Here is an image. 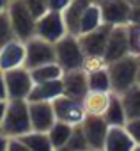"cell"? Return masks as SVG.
<instances>
[{"mask_svg":"<svg viewBox=\"0 0 140 151\" xmlns=\"http://www.w3.org/2000/svg\"><path fill=\"white\" fill-rule=\"evenodd\" d=\"M29 132H32L29 101L27 100H7V109H6L2 126H0V133L6 135L7 139H14V137H23Z\"/></svg>","mask_w":140,"mask_h":151,"instance_id":"6da1fadb","label":"cell"},{"mask_svg":"<svg viewBox=\"0 0 140 151\" xmlns=\"http://www.w3.org/2000/svg\"><path fill=\"white\" fill-rule=\"evenodd\" d=\"M138 68H140V59H136L135 55H128L121 60L108 64V75L114 94H122L124 91H128L136 84Z\"/></svg>","mask_w":140,"mask_h":151,"instance_id":"7a4b0ae2","label":"cell"},{"mask_svg":"<svg viewBox=\"0 0 140 151\" xmlns=\"http://www.w3.org/2000/svg\"><path fill=\"white\" fill-rule=\"evenodd\" d=\"M7 14H9L11 25L14 29L16 39L25 43L36 36V20L37 18L32 14V11L25 4V0H11L9 7H7Z\"/></svg>","mask_w":140,"mask_h":151,"instance_id":"3957f363","label":"cell"},{"mask_svg":"<svg viewBox=\"0 0 140 151\" xmlns=\"http://www.w3.org/2000/svg\"><path fill=\"white\" fill-rule=\"evenodd\" d=\"M55 55H57V64L64 71L82 69V64L85 59L78 36H71V34L64 36L59 43H55Z\"/></svg>","mask_w":140,"mask_h":151,"instance_id":"277c9868","label":"cell"},{"mask_svg":"<svg viewBox=\"0 0 140 151\" xmlns=\"http://www.w3.org/2000/svg\"><path fill=\"white\" fill-rule=\"evenodd\" d=\"M51 62H57L55 45L36 36L25 41V68L27 69H34V68L51 64Z\"/></svg>","mask_w":140,"mask_h":151,"instance_id":"5b68a950","label":"cell"},{"mask_svg":"<svg viewBox=\"0 0 140 151\" xmlns=\"http://www.w3.org/2000/svg\"><path fill=\"white\" fill-rule=\"evenodd\" d=\"M6 78V89H7V100H27L32 87L34 80L30 77V69L25 66L4 71Z\"/></svg>","mask_w":140,"mask_h":151,"instance_id":"8992f818","label":"cell"},{"mask_svg":"<svg viewBox=\"0 0 140 151\" xmlns=\"http://www.w3.org/2000/svg\"><path fill=\"white\" fill-rule=\"evenodd\" d=\"M64 36H67V29H66L62 13L48 11L36 20V37H41V39L55 45Z\"/></svg>","mask_w":140,"mask_h":151,"instance_id":"52a82bcc","label":"cell"},{"mask_svg":"<svg viewBox=\"0 0 140 151\" xmlns=\"http://www.w3.org/2000/svg\"><path fill=\"white\" fill-rule=\"evenodd\" d=\"M53 110H55V117L57 121L67 123L71 126H80L85 119V110H84V103L67 96H59L55 101H51Z\"/></svg>","mask_w":140,"mask_h":151,"instance_id":"ba28073f","label":"cell"},{"mask_svg":"<svg viewBox=\"0 0 140 151\" xmlns=\"http://www.w3.org/2000/svg\"><path fill=\"white\" fill-rule=\"evenodd\" d=\"M131 55V46H129V32L128 25L126 27H114L105 48V60L106 64H112L115 60H121L124 57Z\"/></svg>","mask_w":140,"mask_h":151,"instance_id":"9c48e42d","label":"cell"},{"mask_svg":"<svg viewBox=\"0 0 140 151\" xmlns=\"http://www.w3.org/2000/svg\"><path fill=\"white\" fill-rule=\"evenodd\" d=\"M103 22L110 27H126L131 22V6L128 0H105L99 4Z\"/></svg>","mask_w":140,"mask_h":151,"instance_id":"30bf717a","label":"cell"},{"mask_svg":"<svg viewBox=\"0 0 140 151\" xmlns=\"http://www.w3.org/2000/svg\"><path fill=\"white\" fill-rule=\"evenodd\" d=\"M80 126H82V132L87 139L91 151H103L106 133L110 130L106 121L103 117H98V116H85V119Z\"/></svg>","mask_w":140,"mask_h":151,"instance_id":"8fae6325","label":"cell"},{"mask_svg":"<svg viewBox=\"0 0 140 151\" xmlns=\"http://www.w3.org/2000/svg\"><path fill=\"white\" fill-rule=\"evenodd\" d=\"M29 114H30L32 132L48 133L50 128L57 121L53 105L48 103V101H29Z\"/></svg>","mask_w":140,"mask_h":151,"instance_id":"7c38bea8","label":"cell"},{"mask_svg":"<svg viewBox=\"0 0 140 151\" xmlns=\"http://www.w3.org/2000/svg\"><path fill=\"white\" fill-rule=\"evenodd\" d=\"M62 89H64V96L84 101V98L89 93L87 73L84 69L64 71V75H62Z\"/></svg>","mask_w":140,"mask_h":151,"instance_id":"4fadbf2b","label":"cell"},{"mask_svg":"<svg viewBox=\"0 0 140 151\" xmlns=\"http://www.w3.org/2000/svg\"><path fill=\"white\" fill-rule=\"evenodd\" d=\"M112 29H114V27L103 23V25H101L99 29H96L94 32L78 36V41H80V45H82L84 53H85V55H103Z\"/></svg>","mask_w":140,"mask_h":151,"instance_id":"5bb4252c","label":"cell"},{"mask_svg":"<svg viewBox=\"0 0 140 151\" xmlns=\"http://www.w3.org/2000/svg\"><path fill=\"white\" fill-rule=\"evenodd\" d=\"M25 66V43L20 39L11 41L4 48H0V69L9 71Z\"/></svg>","mask_w":140,"mask_h":151,"instance_id":"9a60e30c","label":"cell"},{"mask_svg":"<svg viewBox=\"0 0 140 151\" xmlns=\"http://www.w3.org/2000/svg\"><path fill=\"white\" fill-rule=\"evenodd\" d=\"M91 4H92V0H71V2H69V6L62 13L67 34L78 36V32H80V22H82L84 14H85L87 7Z\"/></svg>","mask_w":140,"mask_h":151,"instance_id":"2e32d148","label":"cell"},{"mask_svg":"<svg viewBox=\"0 0 140 151\" xmlns=\"http://www.w3.org/2000/svg\"><path fill=\"white\" fill-rule=\"evenodd\" d=\"M135 146V140L124 126H112L106 133L103 151H133Z\"/></svg>","mask_w":140,"mask_h":151,"instance_id":"e0dca14e","label":"cell"},{"mask_svg":"<svg viewBox=\"0 0 140 151\" xmlns=\"http://www.w3.org/2000/svg\"><path fill=\"white\" fill-rule=\"evenodd\" d=\"M62 94H64V89H62V78H60V80H53V82L34 84L27 101H48V103H51Z\"/></svg>","mask_w":140,"mask_h":151,"instance_id":"ac0fdd59","label":"cell"},{"mask_svg":"<svg viewBox=\"0 0 140 151\" xmlns=\"http://www.w3.org/2000/svg\"><path fill=\"white\" fill-rule=\"evenodd\" d=\"M114 93H98V91H89L87 96L84 98V110L85 116H98L103 117V114L106 112L110 100H112Z\"/></svg>","mask_w":140,"mask_h":151,"instance_id":"d6986e66","label":"cell"},{"mask_svg":"<svg viewBox=\"0 0 140 151\" xmlns=\"http://www.w3.org/2000/svg\"><path fill=\"white\" fill-rule=\"evenodd\" d=\"M119 96H121L128 121L129 119H140V86L135 84L133 87H129L128 91H124Z\"/></svg>","mask_w":140,"mask_h":151,"instance_id":"ffe728a7","label":"cell"},{"mask_svg":"<svg viewBox=\"0 0 140 151\" xmlns=\"http://www.w3.org/2000/svg\"><path fill=\"white\" fill-rule=\"evenodd\" d=\"M103 119L106 121V124L110 128L112 126H126L128 117H126V112H124V107H122V101H121V96L119 94H114L112 96L110 105H108L106 112L103 114Z\"/></svg>","mask_w":140,"mask_h":151,"instance_id":"44dd1931","label":"cell"},{"mask_svg":"<svg viewBox=\"0 0 140 151\" xmlns=\"http://www.w3.org/2000/svg\"><path fill=\"white\" fill-rule=\"evenodd\" d=\"M62 75H64V69H62L57 62L44 64V66H39V68L30 69V77H32L34 84H44V82L60 80Z\"/></svg>","mask_w":140,"mask_h":151,"instance_id":"7402d4cb","label":"cell"},{"mask_svg":"<svg viewBox=\"0 0 140 151\" xmlns=\"http://www.w3.org/2000/svg\"><path fill=\"white\" fill-rule=\"evenodd\" d=\"M103 16H101V7L99 4H91L80 22V32L78 36H84V34H89V32H94L96 29H99L103 25Z\"/></svg>","mask_w":140,"mask_h":151,"instance_id":"603a6c76","label":"cell"},{"mask_svg":"<svg viewBox=\"0 0 140 151\" xmlns=\"http://www.w3.org/2000/svg\"><path fill=\"white\" fill-rule=\"evenodd\" d=\"M73 130H75V126H71V124L62 123V121H55V124L48 132V137H50L51 146L55 147V151L64 147V144L69 140V137L73 135Z\"/></svg>","mask_w":140,"mask_h":151,"instance_id":"cb8c5ba5","label":"cell"},{"mask_svg":"<svg viewBox=\"0 0 140 151\" xmlns=\"http://www.w3.org/2000/svg\"><path fill=\"white\" fill-rule=\"evenodd\" d=\"M20 139L30 147V151H55V147L51 146V140H50L48 133H43V132H29V133H25Z\"/></svg>","mask_w":140,"mask_h":151,"instance_id":"d4e9b609","label":"cell"},{"mask_svg":"<svg viewBox=\"0 0 140 151\" xmlns=\"http://www.w3.org/2000/svg\"><path fill=\"white\" fill-rule=\"evenodd\" d=\"M87 82H89V91L112 93V82H110L108 68L99 69V71H96V73H89V75H87Z\"/></svg>","mask_w":140,"mask_h":151,"instance_id":"484cf974","label":"cell"},{"mask_svg":"<svg viewBox=\"0 0 140 151\" xmlns=\"http://www.w3.org/2000/svg\"><path fill=\"white\" fill-rule=\"evenodd\" d=\"M59 151H91V147L87 144V139H85V135L82 132V126H75L73 135L69 137V140Z\"/></svg>","mask_w":140,"mask_h":151,"instance_id":"4316f807","label":"cell"},{"mask_svg":"<svg viewBox=\"0 0 140 151\" xmlns=\"http://www.w3.org/2000/svg\"><path fill=\"white\" fill-rule=\"evenodd\" d=\"M14 39H16V34H14L13 25H11L7 11L6 13H0V48H4L6 45H9Z\"/></svg>","mask_w":140,"mask_h":151,"instance_id":"83f0119b","label":"cell"},{"mask_svg":"<svg viewBox=\"0 0 140 151\" xmlns=\"http://www.w3.org/2000/svg\"><path fill=\"white\" fill-rule=\"evenodd\" d=\"M105 68H108V64H106V60H105L103 55H85L84 64H82V69L87 75L89 73H96V71L105 69Z\"/></svg>","mask_w":140,"mask_h":151,"instance_id":"f1b7e54d","label":"cell"},{"mask_svg":"<svg viewBox=\"0 0 140 151\" xmlns=\"http://www.w3.org/2000/svg\"><path fill=\"white\" fill-rule=\"evenodd\" d=\"M128 32H129L131 55L140 59V25H128Z\"/></svg>","mask_w":140,"mask_h":151,"instance_id":"f546056e","label":"cell"},{"mask_svg":"<svg viewBox=\"0 0 140 151\" xmlns=\"http://www.w3.org/2000/svg\"><path fill=\"white\" fill-rule=\"evenodd\" d=\"M25 4L29 6V9L32 11V14L36 18L43 16L44 13H48V4L46 0H25Z\"/></svg>","mask_w":140,"mask_h":151,"instance_id":"4dcf8cb0","label":"cell"},{"mask_svg":"<svg viewBox=\"0 0 140 151\" xmlns=\"http://www.w3.org/2000/svg\"><path fill=\"white\" fill-rule=\"evenodd\" d=\"M124 128L128 130V133L131 135V139L135 140V144L140 146V119H129Z\"/></svg>","mask_w":140,"mask_h":151,"instance_id":"1f68e13d","label":"cell"},{"mask_svg":"<svg viewBox=\"0 0 140 151\" xmlns=\"http://www.w3.org/2000/svg\"><path fill=\"white\" fill-rule=\"evenodd\" d=\"M71 0H46L48 4V11H53V13H64V9L69 6Z\"/></svg>","mask_w":140,"mask_h":151,"instance_id":"d6a6232c","label":"cell"},{"mask_svg":"<svg viewBox=\"0 0 140 151\" xmlns=\"http://www.w3.org/2000/svg\"><path fill=\"white\" fill-rule=\"evenodd\" d=\"M7 151H30V147H29L20 137H14V139H9V142H7Z\"/></svg>","mask_w":140,"mask_h":151,"instance_id":"836d02e7","label":"cell"},{"mask_svg":"<svg viewBox=\"0 0 140 151\" xmlns=\"http://www.w3.org/2000/svg\"><path fill=\"white\" fill-rule=\"evenodd\" d=\"M7 100V89H6V78H4V71L0 69V101Z\"/></svg>","mask_w":140,"mask_h":151,"instance_id":"e575fe53","label":"cell"},{"mask_svg":"<svg viewBox=\"0 0 140 151\" xmlns=\"http://www.w3.org/2000/svg\"><path fill=\"white\" fill-rule=\"evenodd\" d=\"M129 25H140V6L131 9V22Z\"/></svg>","mask_w":140,"mask_h":151,"instance_id":"d590c367","label":"cell"},{"mask_svg":"<svg viewBox=\"0 0 140 151\" xmlns=\"http://www.w3.org/2000/svg\"><path fill=\"white\" fill-rule=\"evenodd\" d=\"M6 109H7V100L0 101V126H2V121H4V116H6Z\"/></svg>","mask_w":140,"mask_h":151,"instance_id":"8d00e7d4","label":"cell"},{"mask_svg":"<svg viewBox=\"0 0 140 151\" xmlns=\"http://www.w3.org/2000/svg\"><path fill=\"white\" fill-rule=\"evenodd\" d=\"M7 142H9V139L0 133V151H7Z\"/></svg>","mask_w":140,"mask_h":151,"instance_id":"74e56055","label":"cell"},{"mask_svg":"<svg viewBox=\"0 0 140 151\" xmlns=\"http://www.w3.org/2000/svg\"><path fill=\"white\" fill-rule=\"evenodd\" d=\"M9 2H11V0H0V13H6L7 11Z\"/></svg>","mask_w":140,"mask_h":151,"instance_id":"f35d334b","label":"cell"},{"mask_svg":"<svg viewBox=\"0 0 140 151\" xmlns=\"http://www.w3.org/2000/svg\"><path fill=\"white\" fill-rule=\"evenodd\" d=\"M129 2V6L131 7H136V6H140V0H128Z\"/></svg>","mask_w":140,"mask_h":151,"instance_id":"ab89813d","label":"cell"},{"mask_svg":"<svg viewBox=\"0 0 140 151\" xmlns=\"http://www.w3.org/2000/svg\"><path fill=\"white\" fill-rule=\"evenodd\" d=\"M136 84L140 86V68H138V75H136Z\"/></svg>","mask_w":140,"mask_h":151,"instance_id":"60d3db41","label":"cell"},{"mask_svg":"<svg viewBox=\"0 0 140 151\" xmlns=\"http://www.w3.org/2000/svg\"><path fill=\"white\" fill-rule=\"evenodd\" d=\"M94 4H101V2H105V0H92Z\"/></svg>","mask_w":140,"mask_h":151,"instance_id":"b9f144b4","label":"cell"},{"mask_svg":"<svg viewBox=\"0 0 140 151\" xmlns=\"http://www.w3.org/2000/svg\"><path fill=\"white\" fill-rule=\"evenodd\" d=\"M133 151H140V146H135V149Z\"/></svg>","mask_w":140,"mask_h":151,"instance_id":"7bdbcfd3","label":"cell"}]
</instances>
